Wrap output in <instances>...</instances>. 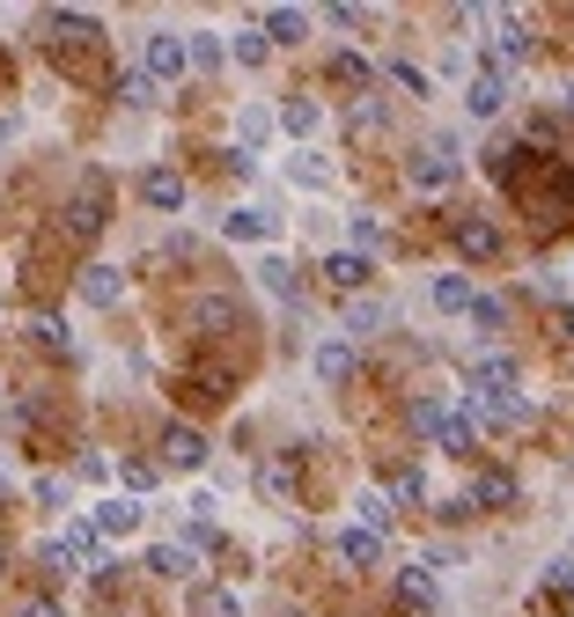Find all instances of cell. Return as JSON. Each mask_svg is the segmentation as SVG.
Instances as JSON below:
<instances>
[{
  "mask_svg": "<svg viewBox=\"0 0 574 617\" xmlns=\"http://www.w3.org/2000/svg\"><path fill=\"white\" fill-rule=\"evenodd\" d=\"M30 339H37L45 353H75V346H67V323H59V317H30Z\"/></svg>",
  "mask_w": 574,
  "mask_h": 617,
  "instance_id": "42",
  "label": "cell"
},
{
  "mask_svg": "<svg viewBox=\"0 0 574 617\" xmlns=\"http://www.w3.org/2000/svg\"><path fill=\"white\" fill-rule=\"evenodd\" d=\"M472 331H479V339H500V331H508V301H500V295H479L472 301Z\"/></svg>",
  "mask_w": 574,
  "mask_h": 617,
  "instance_id": "33",
  "label": "cell"
},
{
  "mask_svg": "<svg viewBox=\"0 0 574 617\" xmlns=\"http://www.w3.org/2000/svg\"><path fill=\"white\" fill-rule=\"evenodd\" d=\"M140 75H148L155 89H162V81H184V75H192V59H184V37H177V30H155L148 45H140Z\"/></svg>",
  "mask_w": 574,
  "mask_h": 617,
  "instance_id": "7",
  "label": "cell"
},
{
  "mask_svg": "<svg viewBox=\"0 0 574 617\" xmlns=\"http://www.w3.org/2000/svg\"><path fill=\"white\" fill-rule=\"evenodd\" d=\"M258 30H266V45H302V37H309V15H302V8H266Z\"/></svg>",
  "mask_w": 574,
  "mask_h": 617,
  "instance_id": "22",
  "label": "cell"
},
{
  "mask_svg": "<svg viewBox=\"0 0 574 617\" xmlns=\"http://www.w3.org/2000/svg\"><path fill=\"white\" fill-rule=\"evenodd\" d=\"M15 133H23V118H15V111H0V148H8Z\"/></svg>",
  "mask_w": 574,
  "mask_h": 617,
  "instance_id": "49",
  "label": "cell"
},
{
  "mask_svg": "<svg viewBox=\"0 0 574 617\" xmlns=\"http://www.w3.org/2000/svg\"><path fill=\"white\" fill-rule=\"evenodd\" d=\"M464 420H472V434H516V426L538 420V404H530L524 390H464Z\"/></svg>",
  "mask_w": 574,
  "mask_h": 617,
  "instance_id": "2",
  "label": "cell"
},
{
  "mask_svg": "<svg viewBox=\"0 0 574 617\" xmlns=\"http://www.w3.org/2000/svg\"><path fill=\"white\" fill-rule=\"evenodd\" d=\"M545 589H552V595H567V603H574V567H567V559H560V567H545Z\"/></svg>",
  "mask_w": 574,
  "mask_h": 617,
  "instance_id": "47",
  "label": "cell"
},
{
  "mask_svg": "<svg viewBox=\"0 0 574 617\" xmlns=\"http://www.w3.org/2000/svg\"><path fill=\"white\" fill-rule=\"evenodd\" d=\"M228 59H236V67H250V75H258V67L273 59V45H266V30H258V23H244V30H236V37H228Z\"/></svg>",
  "mask_w": 574,
  "mask_h": 617,
  "instance_id": "27",
  "label": "cell"
},
{
  "mask_svg": "<svg viewBox=\"0 0 574 617\" xmlns=\"http://www.w3.org/2000/svg\"><path fill=\"white\" fill-rule=\"evenodd\" d=\"M192 567H200V559H192L184 544H148V573L155 581H192Z\"/></svg>",
  "mask_w": 574,
  "mask_h": 617,
  "instance_id": "24",
  "label": "cell"
},
{
  "mask_svg": "<svg viewBox=\"0 0 574 617\" xmlns=\"http://www.w3.org/2000/svg\"><path fill=\"white\" fill-rule=\"evenodd\" d=\"M398 603H405V610H435V603H442V573H427L420 559L398 567Z\"/></svg>",
  "mask_w": 574,
  "mask_h": 617,
  "instance_id": "12",
  "label": "cell"
},
{
  "mask_svg": "<svg viewBox=\"0 0 574 617\" xmlns=\"http://www.w3.org/2000/svg\"><path fill=\"white\" fill-rule=\"evenodd\" d=\"M75 287H81V301H89V309H119V301H125V272L119 265H81Z\"/></svg>",
  "mask_w": 574,
  "mask_h": 617,
  "instance_id": "11",
  "label": "cell"
},
{
  "mask_svg": "<svg viewBox=\"0 0 574 617\" xmlns=\"http://www.w3.org/2000/svg\"><path fill=\"white\" fill-rule=\"evenodd\" d=\"M258 493H266V500H295V470L280 464V456H273V464H258Z\"/></svg>",
  "mask_w": 574,
  "mask_h": 617,
  "instance_id": "37",
  "label": "cell"
},
{
  "mask_svg": "<svg viewBox=\"0 0 574 617\" xmlns=\"http://www.w3.org/2000/svg\"><path fill=\"white\" fill-rule=\"evenodd\" d=\"M280 125H288L302 148H309V133L325 125V103H317V96H288V103H280Z\"/></svg>",
  "mask_w": 574,
  "mask_h": 617,
  "instance_id": "25",
  "label": "cell"
},
{
  "mask_svg": "<svg viewBox=\"0 0 574 617\" xmlns=\"http://www.w3.org/2000/svg\"><path fill=\"white\" fill-rule=\"evenodd\" d=\"M405 420H413V434H420L427 448H442V456H457V464H472L479 456V434H472V420L464 412H450V397H413L405 404Z\"/></svg>",
  "mask_w": 574,
  "mask_h": 617,
  "instance_id": "1",
  "label": "cell"
},
{
  "mask_svg": "<svg viewBox=\"0 0 574 617\" xmlns=\"http://www.w3.org/2000/svg\"><path fill=\"white\" fill-rule=\"evenodd\" d=\"M309 375H317V382H331V390H339V382H353V346H347V339L309 346Z\"/></svg>",
  "mask_w": 574,
  "mask_h": 617,
  "instance_id": "14",
  "label": "cell"
},
{
  "mask_svg": "<svg viewBox=\"0 0 574 617\" xmlns=\"http://www.w3.org/2000/svg\"><path fill=\"white\" fill-rule=\"evenodd\" d=\"M560 111H574V81H567V89H560Z\"/></svg>",
  "mask_w": 574,
  "mask_h": 617,
  "instance_id": "51",
  "label": "cell"
},
{
  "mask_svg": "<svg viewBox=\"0 0 574 617\" xmlns=\"http://www.w3.org/2000/svg\"><path fill=\"white\" fill-rule=\"evenodd\" d=\"M222 236H228V243H273L280 214H266V206H236V214H222Z\"/></svg>",
  "mask_w": 574,
  "mask_h": 617,
  "instance_id": "10",
  "label": "cell"
},
{
  "mask_svg": "<svg viewBox=\"0 0 574 617\" xmlns=\"http://www.w3.org/2000/svg\"><path fill=\"white\" fill-rule=\"evenodd\" d=\"M67 559H75V573H103L111 559H103V537H97V522H67Z\"/></svg>",
  "mask_w": 574,
  "mask_h": 617,
  "instance_id": "13",
  "label": "cell"
},
{
  "mask_svg": "<svg viewBox=\"0 0 574 617\" xmlns=\"http://www.w3.org/2000/svg\"><path fill=\"white\" fill-rule=\"evenodd\" d=\"M325 75L339 81V89H361V96H369V59H361V52H331Z\"/></svg>",
  "mask_w": 574,
  "mask_h": 617,
  "instance_id": "34",
  "label": "cell"
},
{
  "mask_svg": "<svg viewBox=\"0 0 574 617\" xmlns=\"http://www.w3.org/2000/svg\"><path fill=\"white\" fill-rule=\"evenodd\" d=\"M97 228H103V184L89 176V192L67 206V236H97Z\"/></svg>",
  "mask_w": 574,
  "mask_h": 617,
  "instance_id": "26",
  "label": "cell"
},
{
  "mask_svg": "<svg viewBox=\"0 0 574 617\" xmlns=\"http://www.w3.org/2000/svg\"><path fill=\"white\" fill-rule=\"evenodd\" d=\"M383 500H391V507H420V500H427V470H398Z\"/></svg>",
  "mask_w": 574,
  "mask_h": 617,
  "instance_id": "39",
  "label": "cell"
},
{
  "mask_svg": "<svg viewBox=\"0 0 574 617\" xmlns=\"http://www.w3.org/2000/svg\"><path fill=\"white\" fill-rule=\"evenodd\" d=\"M383 75H391V81H398V89H405V96H435V75H420V67H413V59H391V67H383Z\"/></svg>",
  "mask_w": 574,
  "mask_h": 617,
  "instance_id": "38",
  "label": "cell"
},
{
  "mask_svg": "<svg viewBox=\"0 0 574 617\" xmlns=\"http://www.w3.org/2000/svg\"><path fill=\"white\" fill-rule=\"evenodd\" d=\"M369 258H361V250H331V258H325V279H331V287H339V295H361V287H369Z\"/></svg>",
  "mask_w": 574,
  "mask_h": 617,
  "instance_id": "17",
  "label": "cell"
},
{
  "mask_svg": "<svg viewBox=\"0 0 574 617\" xmlns=\"http://www.w3.org/2000/svg\"><path fill=\"white\" fill-rule=\"evenodd\" d=\"M30 493H37V507H67V478H37Z\"/></svg>",
  "mask_w": 574,
  "mask_h": 617,
  "instance_id": "45",
  "label": "cell"
},
{
  "mask_svg": "<svg viewBox=\"0 0 574 617\" xmlns=\"http://www.w3.org/2000/svg\"><path fill=\"white\" fill-rule=\"evenodd\" d=\"M0 567H8V544H0Z\"/></svg>",
  "mask_w": 574,
  "mask_h": 617,
  "instance_id": "52",
  "label": "cell"
},
{
  "mask_svg": "<svg viewBox=\"0 0 574 617\" xmlns=\"http://www.w3.org/2000/svg\"><path fill=\"white\" fill-rule=\"evenodd\" d=\"M236 133H244V155H258V140L273 133V111H266V103H244V111H236Z\"/></svg>",
  "mask_w": 574,
  "mask_h": 617,
  "instance_id": "36",
  "label": "cell"
},
{
  "mask_svg": "<svg viewBox=\"0 0 574 617\" xmlns=\"http://www.w3.org/2000/svg\"><path fill=\"white\" fill-rule=\"evenodd\" d=\"M331 551H339V567H347V573H369V567H383V559H391V537H375V529H361V522H353V529H339V537H331Z\"/></svg>",
  "mask_w": 574,
  "mask_h": 617,
  "instance_id": "8",
  "label": "cell"
},
{
  "mask_svg": "<svg viewBox=\"0 0 574 617\" xmlns=\"http://www.w3.org/2000/svg\"><path fill=\"white\" fill-rule=\"evenodd\" d=\"M472 515H508L516 500H524V485H516V470H500V464H479L472 470Z\"/></svg>",
  "mask_w": 574,
  "mask_h": 617,
  "instance_id": "4",
  "label": "cell"
},
{
  "mask_svg": "<svg viewBox=\"0 0 574 617\" xmlns=\"http://www.w3.org/2000/svg\"><path fill=\"white\" fill-rule=\"evenodd\" d=\"M383 118H391V111H383V96H353V111H347L353 133H383Z\"/></svg>",
  "mask_w": 574,
  "mask_h": 617,
  "instance_id": "41",
  "label": "cell"
},
{
  "mask_svg": "<svg viewBox=\"0 0 574 617\" xmlns=\"http://www.w3.org/2000/svg\"><path fill=\"white\" fill-rule=\"evenodd\" d=\"M288 184H302V192H331V162L325 155H288Z\"/></svg>",
  "mask_w": 574,
  "mask_h": 617,
  "instance_id": "29",
  "label": "cell"
},
{
  "mask_svg": "<svg viewBox=\"0 0 574 617\" xmlns=\"http://www.w3.org/2000/svg\"><path fill=\"white\" fill-rule=\"evenodd\" d=\"M353 250H361V258H375V250H383V221H375V214H353Z\"/></svg>",
  "mask_w": 574,
  "mask_h": 617,
  "instance_id": "43",
  "label": "cell"
},
{
  "mask_svg": "<svg viewBox=\"0 0 574 617\" xmlns=\"http://www.w3.org/2000/svg\"><path fill=\"white\" fill-rule=\"evenodd\" d=\"M508 96H516V75H500L494 59H486V67H472V81H464V111H472V118H500V111H508Z\"/></svg>",
  "mask_w": 574,
  "mask_h": 617,
  "instance_id": "5",
  "label": "cell"
},
{
  "mask_svg": "<svg viewBox=\"0 0 574 617\" xmlns=\"http://www.w3.org/2000/svg\"><path fill=\"white\" fill-rule=\"evenodd\" d=\"M140 515H148V507H140V500H97V537H133V529H140Z\"/></svg>",
  "mask_w": 574,
  "mask_h": 617,
  "instance_id": "18",
  "label": "cell"
},
{
  "mask_svg": "<svg viewBox=\"0 0 574 617\" xmlns=\"http://www.w3.org/2000/svg\"><path fill=\"white\" fill-rule=\"evenodd\" d=\"M75 478H89V485H103V478H111V464H103V456H75Z\"/></svg>",
  "mask_w": 574,
  "mask_h": 617,
  "instance_id": "48",
  "label": "cell"
},
{
  "mask_svg": "<svg viewBox=\"0 0 574 617\" xmlns=\"http://www.w3.org/2000/svg\"><path fill=\"white\" fill-rule=\"evenodd\" d=\"M37 567H45L52 581H67V573H75V559H67V544H37Z\"/></svg>",
  "mask_w": 574,
  "mask_h": 617,
  "instance_id": "44",
  "label": "cell"
},
{
  "mask_svg": "<svg viewBox=\"0 0 574 617\" xmlns=\"http://www.w3.org/2000/svg\"><path fill=\"white\" fill-rule=\"evenodd\" d=\"M472 301H479V287L464 272H442V279H435V309H442V317H472Z\"/></svg>",
  "mask_w": 574,
  "mask_h": 617,
  "instance_id": "23",
  "label": "cell"
},
{
  "mask_svg": "<svg viewBox=\"0 0 574 617\" xmlns=\"http://www.w3.org/2000/svg\"><path fill=\"white\" fill-rule=\"evenodd\" d=\"M353 515H361V529H375V537H391V522H398V507H391L383 493H361V500H353Z\"/></svg>",
  "mask_w": 574,
  "mask_h": 617,
  "instance_id": "35",
  "label": "cell"
},
{
  "mask_svg": "<svg viewBox=\"0 0 574 617\" xmlns=\"http://www.w3.org/2000/svg\"><path fill=\"white\" fill-rule=\"evenodd\" d=\"M457 250H464V265H494L500 258V228L494 221H457Z\"/></svg>",
  "mask_w": 574,
  "mask_h": 617,
  "instance_id": "15",
  "label": "cell"
},
{
  "mask_svg": "<svg viewBox=\"0 0 574 617\" xmlns=\"http://www.w3.org/2000/svg\"><path fill=\"white\" fill-rule=\"evenodd\" d=\"M162 464H170V470H206V434H200V426H184V420H170V426H162Z\"/></svg>",
  "mask_w": 574,
  "mask_h": 617,
  "instance_id": "9",
  "label": "cell"
},
{
  "mask_svg": "<svg viewBox=\"0 0 574 617\" xmlns=\"http://www.w3.org/2000/svg\"><path fill=\"white\" fill-rule=\"evenodd\" d=\"M486 23H494V67H500V75H516V67H524L530 52H538L530 23H524V15H508V8H494Z\"/></svg>",
  "mask_w": 574,
  "mask_h": 617,
  "instance_id": "6",
  "label": "cell"
},
{
  "mask_svg": "<svg viewBox=\"0 0 574 617\" xmlns=\"http://www.w3.org/2000/svg\"><path fill=\"white\" fill-rule=\"evenodd\" d=\"M140 198L155 214H184V176L177 170H140Z\"/></svg>",
  "mask_w": 574,
  "mask_h": 617,
  "instance_id": "16",
  "label": "cell"
},
{
  "mask_svg": "<svg viewBox=\"0 0 574 617\" xmlns=\"http://www.w3.org/2000/svg\"><path fill=\"white\" fill-rule=\"evenodd\" d=\"M15 617H67V610H59L52 595H23V603H15Z\"/></svg>",
  "mask_w": 574,
  "mask_h": 617,
  "instance_id": "46",
  "label": "cell"
},
{
  "mask_svg": "<svg viewBox=\"0 0 574 617\" xmlns=\"http://www.w3.org/2000/svg\"><path fill=\"white\" fill-rule=\"evenodd\" d=\"M184 59H192V75H222L228 45L214 37V30H192V37H184Z\"/></svg>",
  "mask_w": 574,
  "mask_h": 617,
  "instance_id": "28",
  "label": "cell"
},
{
  "mask_svg": "<svg viewBox=\"0 0 574 617\" xmlns=\"http://www.w3.org/2000/svg\"><path fill=\"white\" fill-rule=\"evenodd\" d=\"M119 485H125V500L155 493V485H162V464H148V456H125V464H119Z\"/></svg>",
  "mask_w": 574,
  "mask_h": 617,
  "instance_id": "31",
  "label": "cell"
},
{
  "mask_svg": "<svg viewBox=\"0 0 574 617\" xmlns=\"http://www.w3.org/2000/svg\"><path fill=\"white\" fill-rule=\"evenodd\" d=\"M192 617H244V603L228 589H214V581H192Z\"/></svg>",
  "mask_w": 574,
  "mask_h": 617,
  "instance_id": "30",
  "label": "cell"
},
{
  "mask_svg": "<svg viewBox=\"0 0 574 617\" xmlns=\"http://www.w3.org/2000/svg\"><path fill=\"white\" fill-rule=\"evenodd\" d=\"M560 331H567V339H574V301H567V309H560Z\"/></svg>",
  "mask_w": 574,
  "mask_h": 617,
  "instance_id": "50",
  "label": "cell"
},
{
  "mask_svg": "<svg viewBox=\"0 0 574 617\" xmlns=\"http://www.w3.org/2000/svg\"><path fill=\"white\" fill-rule=\"evenodd\" d=\"M192 323H206V331H236L244 323V309L228 295H206V301H192Z\"/></svg>",
  "mask_w": 574,
  "mask_h": 617,
  "instance_id": "32",
  "label": "cell"
},
{
  "mask_svg": "<svg viewBox=\"0 0 574 617\" xmlns=\"http://www.w3.org/2000/svg\"><path fill=\"white\" fill-rule=\"evenodd\" d=\"M250 272H258V287H266L273 301H302V287H295V265H288L280 250H266V258H258Z\"/></svg>",
  "mask_w": 574,
  "mask_h": 617,
  "instance_id": "19",
  "label": "cell"
},
{
  "mask_svg": "<svg viewBox=\"0 0 574 617\" xmlns=\"http://www.w3.org/2000/svg\"><path fill=\"white\" fill-rule=\"evenodd\" d=\"M516 375H524V368H516V353H479V368H472V390H516Z\"/></svg>",
  "mask_w": 574,
  "mask_h": 617,
  "instance_id": "21",
  "label": "cell"
},
{
  "mask_svg": "<svg viewBox=\"0 0 574 617\" xmlns=\"http://www.w3.org/2000/svg\"><path fill=\"white\" fill-rule=\"evenodd\" d=\"M383 323H391V301H375V295H353V301H347V346H353V339H375Z\"/></svg>",
  "mask_w": 574,
  "mask_h": 617,
  "instance_id": "20",
  "label": "cell"
},
{
  "mask_svg": "<svg viewBox=\"0 0 574 617\" xmlns=\"http://www.w3.org/2000/svg\"><path fill=\"white\" fill-rule=\"evenodd\" d=\"M405 184L413 192H450L457 184V140H427V148L405 155Z\"/></svg>",
  "mask_w": 574,
  "mask_h": 617,
  "instance_id": "3",
  "label": "cell"
},
{
  "mask_svg": "<svg viewBox=\"0 0 574 617\" xmlns=\"http://www.w3.org/2000/svg\"><path fill=\"white\" fill-rule=\"evenodd\" d=\"M119 103H125V111H148V103H155V81L140 75V67H133V75H119Z\"/></svg>",
  "mask_w": 574,
  "mask_h": 617,
  "instance_id": "40",
  "label": "cell"
}]
</instances>
